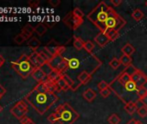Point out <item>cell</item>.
<instances>
[{"label":"cell","instance_id":"obj_38","mask_svg":"<svg viewBox=\"0 0 147 124\" xmlns=\"http://www.w3.org/2000/svg\"><path fill=\"white\" fill-rule=\"evenodd\" d=\"M20 122L22 124H35V122L30 118H29L28 116H24V118H22L20 120Z\"/></svg>","mask_w":147,"mask_h":124},{"label":"cell","instance_id":"obj_4","mask_svg":"<svg viewBox=\"0 0 147 124\" xmlns=\"http://www.w3.org/2000/svg\"><path fill=\"white\" fill-rule=\"evenodd\" d=\"M55 113L60 124H73L80 117V115L67 103L59 105L55 109Z\"/></svg>","mask_w":147,"mask_h":124},{"label":"cell","instance_id":"obj_20","mask_svg":"<svg viewBox=\"0 0 147 124\" xmlns=\"http://www.w3.org/2000/svg\"><path fill=\"white\" fill-rule=\"evenodd\" d=\"M124 109H125V110L128 114L133 115V114L138 110V107L137 103H130L125 104V107H124Z\"/></svg>","mask_w":147,"mask_h":124},{"label":"cell","instance_id":"obj_19","mask_svg":"<svg viewBox=\"0 0 147 124\" xmlns=\"http://www.w3.org/2000/svg\"><path fill=\"white\" fill-rule=\"evenodd\" d=\"M48 30L47 26L44 23H38L36 27H35V32L39 35V36H42Z\"/></svg>","mask_w":147,"mask_h":124},{"label":"cell","instance_id":"obj_30","mask_svg":"<svg viewBox=\"0 0 147 124\" xmlns=\"http://www.w3.org/2000/svg\"><path fill=\"white\" fill-rule=\"evenodd\" d=\"M94 48V44L93 41H87L84 42V49H85L88 53H91L93 52Z\"/></svg>","mask_w":147,"mask_h":124},{"label":"cell","instance_id":"obj_14","mask_svg":"<svg viewBox=\"0 0 147 124\" xmlns=\"http://www.w3.org/2000/svg\"><path fill=\"white\" fill-rule=\"evenodd\" d=\"M92 79L91 73L88 71H82L78 75V80L82 85H87Z\"/></svg>","mask_w":147,"mask_h":124},{"label":"cell","instance_id":"obj_35","mask_svg":"<svg viewBox=\"0 0 147 124\" xmlns=\"http://www.w3.org/2000/svg\"><path fill=\"white\" fill-rule=\"evenodd\" d=\"M48 121H49L50 123H52V124H54V123H55V122H58V117H57V115H55V112L52 113L51 115H49L48 116Z\"/></svg>","mask_w":147,"mask_h":124},{"label":"cell","instance_id":"obj_51","mask_svg":"<svg viewBox=\"0 0 147 124\" xmlns=\"http://www.w3.org/2000/svg\"><path fill=\"white\" fill-rule=\"evenodd\" d=\"M145 5H146V6H147V1H146V2H145Z\"/></svg>","mask_w":147,"mask_h":124},{"label":"cell","instance_id":"obj_7","mask_svg":"<svg viewBox=\"0 0 147 124\" xmlns=\"http://www.w3.org/2000/svg\"><path fill=\"white\" fill-rule=\"evenodd\" d=\"M63 23L67 25V27L71 29V30H76L77 29L82 23H83V19L78 18L73 14V11L68 12L66 17L63 18Z\"/></svg>","mask_w":147,"mask_h":124},{"label":"cell","instance_id":"obj_28","mask_svg":"<svg viewBox=\"0 0 147 124\" xmlns=\"http://www.w3.org/2000/svg\"><path fill=\"white\" fill-rule=\"evenodd\" d=\"M120 65H121L120 60H119V59H117V58L112 59V60L109 62V66H110L113 69H114V70H117V69L120 67Z\"/></svg>","mask_w":147,"mask_h":124},{"label":"cell","instance_id":"obj_40","mask_svg":"<svg viewBox=\"0 0 147 124\" xmlns=\"http://www.w3.org/2000/svg\"><path fill=\"white\" fill-rule=\"evenodd\" d=\"M39 52H42V53H44V54H45V55L48 57V59H49V60H50V59H51L54 57V56H53V55H52V54L49 53V50H48V49H47L45 47H42V49L41 51H39Z\"/></svg>","mask_w":147,"mask_h":124},{"label":"cell","instance_id":"obj_25","mask_svg":"<svg viewBox=\"0 0 147 124\" xmlns=\"http://www.w3.org/2000/svg\"><path fill=\"white\" fill-rule=\"evenodd\" d=\"M56 85H57L58 89L60 90V91H67L68 89H70V88L68 87V85H67V83L65 82V80H64L62 78H61V79L56 82Z\"/></svg>","mask_w":147,"mask_h":124},{"label":"cell","instance_id":"obj_27","mask_svg":"<svg viewBox=\"0 0 147 124\" xmlns=\"http://www.w3.org/2000/svg\"><path fill=\"white\" fill-rule=\"evenodd\" d=\"M107 35L110 39V41H114L119 37V32L116 30H110L107 33Z\"/></svg>","mask_w":147,"mask_h":124},{"label":"cell","instance_id":"obj_34","mask_svg":"<svg viewBox=\"0 0 147 124\" xmlns=\"http://www.w3.org/2000/svg\"><path fill=\"white\" fill-rule=\"evenodd\" d=\"M73 14L75 15L76 17H77L78 18L83 19L84 13H83V11H82L80 8H75V9H74V11H73Z\"/></svg>","mask_w":147,"mask_h":124},{"label":"cell","instance_id":"obj_10","mask_svg":"<svg viewBox=\"0 0 147 124\" xmlns=\"http://www.w3.org/2000/svg\"><path fill=\"white\" fill-rule=\"evenodd\" d=\"M31 76H32V78H33L36 81H37L38 83L44 82V81L48 79V77L43 73V72L40 69V67H36V68L34 70V72L32 73Z\"/></svg>","mask_w":147,"mask_h":124},{"label":"cell","instance_id":"obj_37","mask_svg":"<svg viewBox=\"0 0 147 124\" xmlns=\"http://www.w3.org/2000/svg\"><path fill=\"white\" fill-rule=\"evenodd\" d=\"M111 91H111L110 88H107V89H105V90H103V91H100V95H101L102 97L107 98V97H108L110 96Z\"/></svg>","mask_w":147,"mask_h":124},{"label":"cell","instance_id":"obj_18","mask_svg":"<svg viewBox=\"0 0 147 124\" xmlns=\"http://www.w3.org/2000/svg\"><path fill=\"white\" fill-rule=\"evenodd\" d=\"M73 46L77 51H81L82 48H84V41L81 38H79L77 36H75V37H74Z\"/></svg>","mask_w":147,"mask_h":124},{"label":"cell","instance_id":"obj_17","mask_svg":"<svg viewBox=\"0 0 147 124\" xmlns=\"http://www.w3.org/2000/svg\"><path fill=\"white\" fill-rule=\"evenodd\" d=\"M121 51L123 53V54L125 55H127V56H131L135 52V47L131 45L130 43H126L122 48H121Z\"/></svg>","mask_w":147,"mask_h":124},{"label":"cell","instance_id":"obj_6","mask_svg":"<svg viewBox=\"0 0 147 124\" xmlns=\"http://www.w3.org/2000/svg\"><path fill=\"white\" fill-rule=\"evenodd\" d=\"M11 113L19 121L26 116V114L28 113V104L25 103V100H20L18 101L13 108L11 109Z\"/></svg>","mask_w":147,"mask_h":124},{"label":"cell","instance_id":"obj_36","mask_svg":"<svg viewBox=\"0 0 147 124\" xmlns=\"http://www.w3.org/2000/svg\"><path fill=\"white\" fill-rule=\"evenodd\" d=\"M98 88H99V90L103 91L107 88H109V84L107 82H106L105 80H101L98 85Z\"/></svg>","mask_w":147,"mask_h":124},{"label":"cell","instance_id":"obj_13","mask_svg":"<svg viewBox=\"0 0 147 124\" xmlns=\"http://www.w3.org/2000/svg\"><path fill=\"white\" fill-rule=\"evenodd\" d=\"M60 46H61V45H59L55 40H52V41H50L45 46V47L49 51V53H50L53 56H55V55H57L58 49H59Z\"/></svg>","mask_w":147,"mask_h":124},{"label":"cell","instance_id":"obj_26","mask_svg":"<svg viewBox=\"0 0 147 124\" xmlns=\"http://www.w3.org/2000/svg\"><path fill=\"white\" fill-rule=\"evenodd\" d=\"M108 122L109 124H119L121 121L120 117L117 115V114H112L109 117H108Z\"/></svg>","mask_w":147,"mask_h":124},{"label":"cell","instance_id":"obj_43","mask_svg":"<svg viewBox=\"0 0 147 124\" xmlns=\"http://www.w3.org/2000/svg\"><path fill=\"white\" fill-rule=\"evenodd\" d=\"M140 102H141L142 105H144L145 107H147V93L140 99Z\"/></svg>","mask_w":147,"mask_h":124},{"label":"cell","instance_id":"obj_1","mask_svg":"<svg viewBox=\"0 0 147 124\" xmlns=\"http://www.w3.org/2000/svg\"><path fill=\"white\" fill-rule=\"evenodd\" d=\"M88 19L93 23L102 33L110 30H119L126 24V21L119 16L113 8L105 2H100L88 15Z\"/></svg>","mask_w":147,"mask_h":124},{"label":"cell","instance_id":"obj_31","mask_svg":"<svg viewBox=\"0 0 147 124\" xmlns=\"http://www.w3.org/2000/svg\"><path fill=\"white\" fill-rule=\"evenodd\" d=\"M35 90H36L37 91L39 92H49L48 91V88H47V85L44 82H42V83H38V85L34 88Z\"/></svg>","mask_w":147,"mask_h":124},{"label":"cell","instance_id":"obj_11","mask_svg":"<svg viewBox=\"0 0 147 124\" xmlns=\"http://www.w3.org/2000/svg\"><path fill=\"white\" fill-rule=\"evenodd\" d=\"M64 59L65 57H63V55H55L49 61V63L50 64V66L53 67L54 70H57V68L64 61Z\"/></svg>","mask_w":147,"mask_h":124},{"label":"cell","instance_id":"obj_5","mask_svg":"<svg viewBox=\"0 0 147 124\" xmlns=\"http://www.w3.org/2000/svg\"><path fill=\"white\" fill-rule=\"evenodd\" d=\"M11 66L24 79L30 76L36 68L30 60L29 55L25 53L23 54L18 60L11 62Z\"/></svg>","mask_w":147,"mask_h":124},{"label":"cell","instance_id":"obj_29","mask_svg":"<svg viewBox=\"0 0 147 124\" xmlns=\"http://www.w3.org/2000/svg\"><path fill=\"white\" fill-rule=\"evenodd\" d=\"M61 78L65 80V82L67 83V85H68V87L71 89V87L74 85V84H75L76 82L74 81L73 79H72V78L70 77V76H68L67 73H63L62 75H61Z\"/></svg>","mask_w":147,"mask_h":124},{"label":"cell","instance_id":"obj_33","mask_svg":"<svg viewBox=\"0 0 147 124\" xmlns=\"http://www.w3.org/2000/svg\"><path fill=\"white\" fill-rule=\"evenodd\" d=\"M14 42L16 43V44H18V45H22L26 40L24 39V37L22 35V34L20 33V34H18V35H17L15 37H14Z\"/></svg>","mask_w":147,"mask_h":124},{"label":"cell","instance_id":"obj_47","mask_svg":"<svg viewBox=\"0 0 147 124\" xmlns=\"http://www.w3.org/2000/svg\"><path fill=\"white\" fill-rule=\"evenodd\" d=\"M140 88H141L142 90H144V91H146V92H147V81H146V82H144V83L140 86Z\"/></svg>","mask_w":147,"mask_h":124},{"label":"cell","instance_id":"obj_3","mask_svg":"<svg viewBox=\"0 0 147 124\" xmlns=\"http://www.w3.org/2000/svg\"><path fill=\"white\" fill-rule=\"evenodd\" d=\"M24 100L30 103L38 114L44 115L58 101V97L55 93H43L33 89L25 96Z\"/></svg>","mask_w":147,"mask_h":124},{"label":"cell","instance_id":"obj_16","mask_svg":"<svg viewBox=\"0 0 147 124\" xmlns=\"http://www.w3.org/2000/svg\"><path fill=\"white\" fill-rule=\"evenodd\" d=\"M28 46L33 50V51H36L38 49V47L41 46V41L36 38V37H32L28 41Z\"/></svg>","mask_w":147,"mask_h":124},{"label":"cell","instance_id":"obj_44","mask_svg":"<svg viewBox=\"0 0 147 124\" xmlns=\"http://www.w3.org/2000/svg\"><path fill=\"white\" fill-rule=\"evenodd\" d=\"M81 85H82V84H81L80 82H79V83H76V82L75 84H74V85L71 87V90H72L73 91H76Z\"/></svg>","mask_w":147,"mask_h":124},{"label":"cell","instance_id":"obj_15","mask_svg":"<svg viewBox=\"0 0 147 124\" xmlns=\"http://www.w3.org/2000/svg\"><path fill=\"white\" fill-rule=\"evenodd\" d=\"M82 97H83L88 102L91 103V102H93V101L95 99V97H96V93H95V91H94V90L88 88V89H87V90L83 92Z\"/></svg>","mask_w":147,"mask_h":124},{"label":"cell","instance_id":"obj_45","mask_svg":"<svg viewBox=\"0 0 147 124\" xmlns=\"http://www.w3.org/2000/svg\"><path fill=\"white\" fill-rule=\"evenodd\" d=\"M6 93V89L0 84V97H3Z\"/></svg>","mask_w":147,"mask_h":124},{"label":"cell","instance_id":"obj_41","mask_svg":"<svg viewBox=\"0 0 147 124\" xmlns=\"http://www.w3.org/2000/svg\"><path fill=\"white\" fill-rule=\"evenodd\" d=\"M49 4L52 7H57V6L61 4V1H60V0H49Z\"/></svg>","mask_w":147,"mask_h":124},{"label":"cell","instance_id":"obj_52","mask_svg":"<svg viewBox=\"0 0 147 124\" xmlns=\"http://www.w3.org/2000/svg\"><path fill=\"white\" fill-rule=\"evenodd\" d=\"M1 97H0V99H1Z\"/></svg>","mask_w":147,"mask_h":124},{"label":"cell","instance_id":"obj_22","mask_svg":"<svg viewBox=\"0 0 147 124\" xmlns=\"http://www.w3.org/2000/svg\"><path fill=\"white\" fill-rule=\"evenodd\" d=\"M40 69L43 72V73L47 77H49L53 73V71H54L53 67L50 66V64L49 63V62H46V63H44L42 67H40Z\"/></svg>","mask_w":147,"mask_h":124},{"label":"cell","instance_id":"obj_12","mask_svg":"<svg viewBox=\"0 0 147 124\" xmlns=\"http://www.w3.org/2000/svg\"><path fill=\"white\" fill-rule=\"evenodd\" d=\"M35 32V28L34 27H32V25H30V24H26L23 29H22V31H21V34H22V35L24 37V39L27 41V40H29L31 36H32V35H33V33Z\"/></svg>","mask_w":147,"mask_h":124},{"label":"cell","instance_id":"obj_48","mask_svg":"<svg viewBox=\"0 0 147 124\" xmlns=\"http://www.w3.org/2000/svg\"><path fill=\"white\" fill-rule=\"evenodd\" d=\"M137 121H137L136 119L132 118V119H131V120H130L126 124H137Z\"/></svg>","mask_w":147,"mask_h":124},{"label":"cell","instance_id":"obj_23","mask_svg":"<svg viewBox=\"0 0 147 124\" xmlns=\"http://www.w3.org/2000/svg\"><path fill=\"white\" fill-rule=\"evenodd\" d=\"M144 12L139 10V9H136L133 11V12L131 13V17L136 21V22H139L142 18H144Z\"/></svg>","mask_w":147,"mask_h":124},{"label":"cell","instance_id":"obj_50","mask_svg":"<svg viewBox=\"0 0 147 124\" xmlns=\"http://www.w3.org/2000/svg\"><path fill=\"white\" fill-rule=\"evenodd\" d=\"M3 110V108H2V106L1 105H0V113H1V111Z\"/></svg>","mask_w":147,"mask_h":124},{"label":"cell","instance_id":"obj_24","mask_svg":"<svg viewBox=\"0 0 147 124\" xmlns=\"http://www.w3.org/2000/svg\"><path fill=\"white\" fill-rule=\"evenodd\" d=\"M61 73H60V72H58L57 70H54L53 71V73L48 77V79L50 80V81H52V82H55V83H56L61 78Z\"/></svg>","mask_w":147,"mask_h":124},{"label":"cell","instance_id":"obj_21","mask_svg":"<svg viewBox=\"0 0 147 124\" xmlns=\"http://www.w3.org/2000/svg\"><path fill=\"white\" fill-rule=\"evenodd\" d=\"M119 60H120L121 65H123V66L125 67H128L131 66L132 59L131 58V56H127V55L123 54V55L119 58Z\"/></svg>","mask_w":147,"mask_h":124},{"label":"cell","instance_id":"obj_8","mask_svg":"<svg viewBox=\"0 0 147 124\" xmlns=\"http://www.w3.org/2000/svg\"><path fill=\"white\" fill-rule=\"evenodd\" d=\"M131 79L134 83H136V85L140 87L144 82L147 81V76L139 69H137L135 73H132L131 75Z\"/></svg>","mask_w":147,"mask_h":124},{"label":"cell","instance_id":"obj_42","mask_svg":"<svg viewBox=\"0 0 147 124\" xmlns=\"http://www.w3.org/2000/svg\"><path fill=\"white\" fill-rule=\"evenodd\" d=\"M110 3L112 4V5H113L114 7L119 6V5L122 4V0H111Z\"/></svg>","mask_w":147,"mask_h":124},{"label":"cell","instance_id":"obj_9","mask_svg":"<svg viewBox=\"0 0 147 124\" xmlns=\"http://www.w3.org/2000/svg\"><path fill=\"white\" fill-rule=\"evenodd\" d=\"M94 41L100 47H104L105 46H107L109 42H110V39L108 38V36L107 35V34L105 33H99L95 37H94Z\"/></svg>","mask_w":147,"mask_h":124},{"label":"cell","instance_id":"obj_2","mask_svg":"<svg viewBox=\"0 0 147 124\" xmlns=\"http://www.w3.org/2000/svg\"><path fill=\"white\" fill-rule=\"evenodd\" d=\"M137 70L133 66L126 67L109 84V88L125 105L140 101V87L131 79V75Z\"/></svg>","mask_w":147,"mask_h":124},{"label":"cell","instance_id":"obj_39","mask_svg":"<svg viewBox=\"0 0 147 124\" xmlns=\"http://www.w3.org/2000/svg\"><path fill=\"white\" fill-rule=\"evenodd\" d=\"M28 5H29L30 7H32V8H36V7L39 6L40 1H39V0H30V1H29Z\"/></svg>","mask_w":147,"mask_h":124},{"label":"cell","instance_id":"obj_46","mask_svg":"<svg viewBox=\"0 0 147 124\" xmlns=\"http://www.w3.org/2000/svg\"><path fill=\"white\" fill-rule=\"evenodd\" d=\"M5 62V58L0 54V67H1L3 65H4V63Z\"/></svg>","mask_w":147,"mask_h":124},{"label":"cell","instance_id":"obj_49","mask_svg":"<svg viewBox=\"0 0 147 124\" xmlns=\"http://www.w3.org/2000/svg\"><path fill=\"white\" fill-rule=\"evenodd\" d=\"M137 124H144V123H143L142 121H137Z\"/></svg>","mask_w":147,"mask_h":124},{"label":"cell","instance_id":"obj_32","mask_svg":"<svg viewBox=\"0 0 147 124\" xmlns=\"http://www.w3.org/2000/svg\"><path fill=\"white\" fill-rule=\"evenodd\" d=\"M137 113L140 117L144 118L147 115V107H145L144 105H142L141 107H138V109L137 110Z\"/></svg>","mask_w":147,"mask_h":124}]
</instances>
